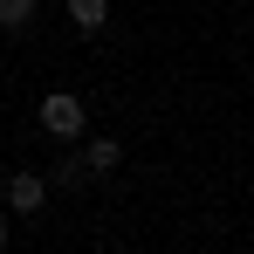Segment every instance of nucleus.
I'll list each match as a JSON object with an SVG mask.
<instances>
[{"mask_svg":"<svg viewBox=\"0 0 254 254\" xmlns=\"http://www.w3.org/2000/svg\"><path fill=\"white\" fill-rule=\"evenodd\" d=\"M83 96H69V89H55V96H42V130L48 137H62V144H76L83 137Z\"/></svg>","mask_w":254,"mask_h":254,"instance_id":"1","label":"nucleus"},{"mask_svg":"<svg viewBox=\"0 0 254 254\" xmlns=\"http://www.w3.org/2000/svg\"><path fill=\"white\" fill-rule=\"evenodd\" d=\"M48 179L42 172H7V213H42Z\"/></svg>","mask_w":254,"mask_h":254,"instance_id":"2","label":"nucleus"},{"mask_svg":"<svg viewBox=\"0 0 254 254\" xmlns=\"http://www.w3.org/2000/svg\"><path fill=\"white\" fill-rule=\"evenodd\" d=\"M83 165L89 172H117V165H124V144H117V137H89V144H83Z\"/></svg>","mask_w":254,"mask_h":254,"instance_id":"3","label":"nucleus"},{"mask_svg":"<svg viewBox=\"0 0 254 254\" xmlns=\"http://www.w3.org/2000/svg\"><path fill=\"white\" fill-rule=\"evenodd\" d=\"M69 21H76L83 35H96V28L110 21V0H69Z\"/></svg>","mask_w":254,"mask_h":254,"instance_id":"4","label":"nucleus"},{"mask_svg":"<svg viewBox=\"0 0 254 254\" xmlns=\"http://www.w3.org/2000/svg\"><path fill=\"white\" fill-rule=\"evenodd\" d=\"M35 7H42V0H0V28H14V35H21V28L35 21Z\"/></svg>","mask_w":254,"mask_h":254,"instance_id":"5","label":"nucleus"},{"mask_svg":"<svg viewBox=\"0 0 254 254\" xmlns=\"http://www.w3.org/2000/svg\"><path fill=\"white\" fill-rule=\"evenodd\" d=\"M55 179H62V186H83L89 165H83V158H62V165H55Z\"/></svg>","mask_w":254,"mask_h":254,"instance_id":"6","label":"nucleus"},{"mask_svg":"<svg viewBox=\"0 0 254 254\" xmlns=\"http://www.w3.org/2000/svg\"><path fill=\"white\" fill-rule=\"evenodd\" d=\"M0 241H7V220H0Z\"/></svg>","mask_w":254,"mask_h":254,"instance_id":"7","label":"nucleus"}]
</instances>
